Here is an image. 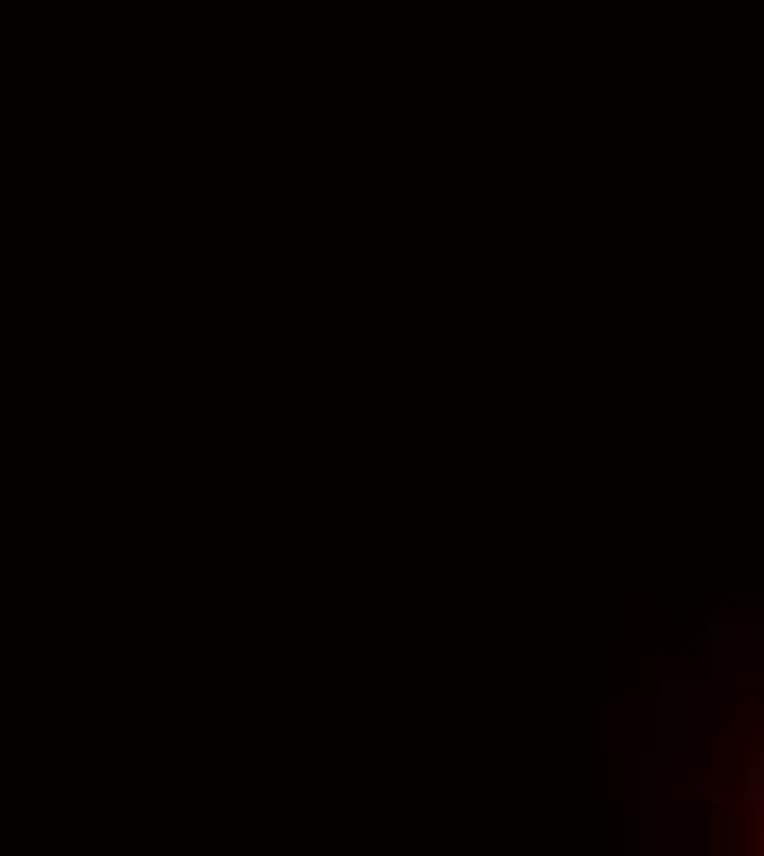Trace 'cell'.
Returning a JSON list of instances; mask_svg holds the SVG:
<instances>
[]
</instances>
